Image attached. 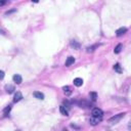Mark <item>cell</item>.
I'll use <instances>...</instances> for the list:
<instances>
[{
  "label": "cell",
  "mask_w": 131,
  "mask_h": 131,
  "mask_svg": "<svg viewBox=\"0 0 131 131\" xmlns=\"http://www.w3.org/2000/svg\"><path fill=\"white\" fill-rule=\"evenodd\" d=\"M4 76H5V74H4V72L0 70V80H1V79H3V78H4Z\"/></svg>",
  "instance_id": "ffe728a7"
},
{
  "label": "cell",
  "mask_w": 131,
  "mask_h": 131,
  "mask_svg": "<svg viewBox=\"0 0 131 131\" xmlns=\"http://www.w3.org/2000/svg\"><path fill=\"white\" fill-rule=\"evenodd\" d=\"M122 48H123V45H122V44H118V45L115 47V49H114V52H115L116 54H118V53H120V52H121Z\"/></svg>",
  "instance_id": "5bb4252c"
},
{
  "label": "cell",
  "mask_w": 131,
  "mask_h": 131,
  "mask_svg": "<svg viewBox=\"0 0 131 131\" xmlns=\"http://www.w3.org/2000/svg\"><path fill=\"white\" fill-rule=\"evenodd\" d=\"M95 48H97V45H93V46H89V47H87V48H86V51H87L88 53H91V52H93V51L95 50Z\"/></svg>",
  "instance_id": "2e32d148"
},
{
  "label": "cell",
  "mask_w": 131,
  "mask_h": 131,
  "mask_svg": "<svg viewBox=\"0 0 131 131\" xmlns=\"http://www.w3.org/2000/svg\"><path fill=\"white\" fill-rule=\"evenodd\" d=\"M89 96H90L91 100H93V101H95V100L97 99V93H96V92H90Z\"/></svg>",
  "instance_id": "e0dca14e"
},
{
  "label": "cell",
  "mask_w": 131,
  "mask_h": 131,
  "mask_svg": "<svg viewBox=\"0 0 131 131\" xmlns=\"http://www.w3.org/2000/svg\"><path fill=\"white\" fill-rule=\"evenodd\" d=\"M23 98H24V97H23V94H21L19 91H17V92L14 94V97H13V101H14V102H18V101H20Z\"/></svg>",
  "instance_id": "277c9868"
},
{
  "label": "cell",
  "mask_w": 131,
  "mask_h": 131,
  "mask_svg": "<svg viewBox=\"0 0 131 131\" xmlns=\"http://www.w3.org/2000/svg\"><path fill=\"white\" fill-rule=\"evenodd\" d=\"M126 32H127V28H125V27H122V28H120V29H118V30L116 31V35L120 37V36L124 35Z\"/></svg>",
  "instance_id": "5b68a950"
},
{
  "label": "cell",
  "mask_w": 131,
  "mask_h": 131,
  "mask_svg": "<svg viewBox=\"0 0 131 131\" xmlns=\"http://www.w3.org/2000/svg\"><path fill=\"white\" fill-rule=\"evenodd\" d=\"M7 2H8V0H0V6H3V5H5Z\"/></svg>",
  "instance_id": "d6986e66"
},
{
  "label": "cell",
  "mask_w": 131,
  "mask_h": 131,
  "mask_svg": "<svg viewBox=\"0 0 131 131\" xmlns=\"http://www.w3.org/2000/svg\"><path fill=\"white\" fill-rule=\"evenodd\" d=\"M114 70L117 72V73H119V74H121L123 71H122V69H121V66L119 64V63H116L115 66H114Z\"/></svg>",
  "instance_id": "9a60e30c"
},
{
  "label": "cell",
  "mask_w": 131,
  "mask_h": 131,
  "mask_svg": "<svg viewBox=\"0 0 131 131\" xmlns=\"http://www.w3.org/2000/svg\"><path fill=\"white\" fill-rule=\"evenodd\" d=\"M33 95L37 98V99H44V94L42 93V92H39V91H35L34 93H33Z\"/></svg>",
  "instance_id": "7c38bea8"
},
{
  "label": "cell",
  "mask_w": 131,
  "mask_h": 131,
  "mask_svg": "<svg viewBox=\"0 0 131 131\" xmlns=\"http://www.w3.org/2000/svg\"><path fill=\"white\" fill-rule=\"evenodd\" d=\"M125 116V113H121V114H118V115H116V116H114V117H112L110 120H108V122L111 123V124H117L123 117Z\"/></svg>",
  "instance_id": "6da1fadb"
},
{
  "label": "cell",
  "mask_w": 131,
  "mask_h": 131,
  "mask_svg": "<svg viewBox=\"0 0 131 131\" xmlns=\"http://www.w3.org/2000/svg\"><path fill=\"white\" fill-rule=\"evenodd\" d=\"M75 62V58L73 56H69L66 60V67H70L71 64H73Z\"/></svg>",
  "instance_id": "30bf717a"
},
{
  "label": "cell",
  "mask_w": 131,
  "mask_h": 131,
  "mask_svg": "<svg viewBox=\"0 0 131 131\" xmlns=\"http://www.w3.org/2000/svg\"><path fill=\"white\" fill-rule=\"evenodd\" d=\"M101 120H102V117H96V116H91V118H90L89 122H90V124H91V125L95 126V125H97L98 123H100V122H101Z\"/></svg>",
  "instance_id": "7a4b0ae2"
},
{
  "label": "cell",
  "mask_w": 131,
  "mask_h": 131,
  "mask_svg": "<svg viewBox=\"0 0 131 131\" xmlns=\"http://www.w3.org/2000/svg\"><path fill=\"white\" fill-rule=\"evenodd\" d=\"M14 90H15V89H14V86H13V85H10V84H7V85H5V91H6L8 94L12 93Z\"/></svg>",
  "instance_id": "ba28073f"
},
{
  "label": "cell",
  "mask_w": 131,
  "mask_h": 131,
  "mask_svg": "<svg viewBox=\"0 0 131 131\" xmlns=\"http://www.w3.org/2000/svg\"><path fill=\"white\" fill-rule=\"evenodd\" d=\"M32 2H34V3H38L39 0H32Z\"/></svg>",
  "instance_id": "44dd1931"
},
{
  "label": "cell",
  "mask_w": 131,
  "mask_h": 131,
  "mask_svg": "<svg viewBox=\"0 0 131 131\" xmlns=\"http://www.w3.org/2000/svg\"><path fill=\"white\" fill-rule=\"evenodd\" d=\"M74 85L75 86H77V87H80V86H82V84H83V80L81 79V78H76V79H74Z\"/></svg>",
  "instance_id": "8fae6325"
},
{
  "label": "cell",
  "mask_w": 131,
  "mask_h": 131,
  "mask_svg": "<svg viewBox=\"0 0 131 131\" xmlns=\"http://www.w3.org/2000/svg\"><path fill=\"white\" fill-rule=\"evenodd\" d=\"M102 115H103V112H102L100 108H98V107H94V108L92 110V116L102 117Z\"/></svg>",
  "instance_id": "3957f363"
},
{
  "label": "cell",
  "mask_w": 131,
  "mask_h": 131,
  "mask_svg": "<svg viewBox=\"0 0 131 131\" xmlns=\"http://www.w3.org/2000/svg\"><path fill=\"white\" fill-rule=\"evenodd\" d=\"M10 110H11V106L10 105H8V106H6L4 110H3V113H4V115H7L9 112H10Z\"/></svg>",
  "instance_id": "ac0fdd59"
},
{
  "label": "cell",
  "mask_w": 131,
  "mask_h": 131,
  "mask_svg": "<svg viewBox=\"0 0 131 131\" xmlns=\"http://www.w3.org/2000/svg\"><path fill=\"white\" fill-rule=\"evenodd\" d=\"M70 46L72 47V48H74V49H76V50H78L79 48H80V44L76 41V40H72L71 42H70Z\"/></svg>",
  "instance_id": "52a82bcc"
},
{
  "label": "cell",
  "mask_w": 131,
  "mask_h": 131,
  "mask_svg": "<svg viewBox=\"0 0 131 131\" xmlns=\"http://www.w3.org/2000/svg\"><path fill=\"white\" fill-rule=\"evenodd\" d=\"M59 112H60V114L61 115H63V116H69V110L64 106V105H60L59 106Z\"/></svg>",
  "instance_id": "8992f818"
},
{
  "label": "cell",
  "mask_w": 131,
  "mask_h": 131,
  "mask_svg": "<svg viewBox=\"0 0 131 131\" xmlns=\"http://www.w3.org/2000/svg\"><path fill=\"white\" fill-rule=\"evenodd\" d=\"M62 90H63V93H64L67 96H69V95L72 94V90H71V87H70V86H64V87H62Z\"/></svg>",
  "instance_id": "4fadbf2b"
},
{
  "label": "cell",
  "mask_w": 131,
  "mask_h": 131,
  "mask_svg": "<svg viewBox=\"0 0 131 131\" xmlns=\"http://www.w3.org/2000/svg\"><path fill=\"white\" fill-rule=\"evenodd\" d=\"M12 79H13V81L16 83V84H20L21 82H23V78H21V76H19V75H14L13 77H12Z\"/></svg>",
  "instance_id": "9c48e42d"
}]
</instances>
